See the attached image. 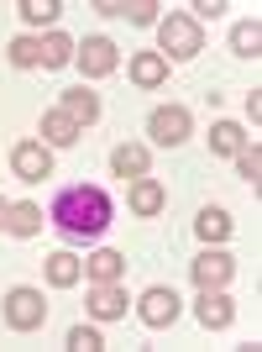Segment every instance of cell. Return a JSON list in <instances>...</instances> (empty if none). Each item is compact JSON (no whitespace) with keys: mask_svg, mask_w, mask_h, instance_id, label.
Masks as SVG:
<instances>
[{"mask_svg":"<svg viewBox=\"0 0 262 352\" xmlns=\"http://www.w3.org/2000/svg\"><path fill=\"white\" fill-rule=\"evenodd\" d=\"M43 142L47 147H73V142H79V126H73L63 111H47V116H43Z\"/></svg>","mask_w":262,"mask_h":352,"instance_id":"cell-21","label":"cell"},{"mask_svg":"<svg viewBox=\"0 0 262 352\" xmlns=\"http://www.w3.org/2000/svg\"><path fill=\"white\" fill-rule=\"evenodd\" d=\"M241 147H247V132H241L236 121H215V126H210V153H220V158H236Z\"/></svg>","mask_w":262,"mask_h":352,"instance_id":"cell-20","label":"cell"},{"mask_svg":"<svg viewBox=\"0 0 262 352\" xmlns=\"http://www.w3.org/2000/svg\"><path fill=\"white\" fill-rule=\"evenodd\" d=\"M126 289H121V279L116 284H95V289H89V316H95V321H121V316H126Z\"/></svg>","mask_w":262,"mask_h":352,"instance_id":"cell-10","label":"cell"},{"mask_svg":"<svg viewBox=\"0 0 262 352\" xmlns=\"http://www.w3.org/2000/svg\"><path fill=\"white\" fill-rule=\"evenodd\" d=\"M131 85L136 89L168 85V58H163V53H136V58H131Z\"/></svg>","mask_w":262,"mask_h":352,"instance_id":"cell-12","label":"cell"},{"mask_svg":"<svg viewBox=\"0 0 262 352\" xmlns=\"http://www.w3.org/2000/svg\"><path fill=\"white\" fill-rule=\"evenodd\" d=\"M79 279H84V258H73V252H53V258H47V284L73 289Z\"/></svg>","mask_w":262,"mask_h":352,"instance_id":"cell-19","label":"cell"},{"mask_svg":"<svg viewBox=\"0 0 262 352\" xmlns=\"http://www.w3.org/2000/svg\"><path fill=\"white\" fill-rule=\"evenodd\" d=\"M194 11H200V16H204V21H215V16H220V11H226V6H220V0H200V6H194ZM200 16H194V21H200Z\"/></svg>","mask_w":262,"mask_h":352,"instance_id":"cell-28","label":"cell"},{"mask_svg":"<svg viewBox=\"0 0 262 352\" xmlns=\"http://www.w3.org/2000/svg\"><path fill=\"white\" fill-rule=\"evenodd\" d=\"M189 274H194L200 289H226L231 274H236V258H226V252H200V258L189 263Z\"/></svg>","mask_w":262,"mask_h":352,"instance_id":"cell-8","label":"cell"},{"mask_svg":"<svg viewBox=\"0 0 262 352\" xmlns=\"http://www.w3.org/2000/svg\"><path fill=\"white\" fill-rule=\"evenodd\" d=\"M236 168H241V179H247L252 190H257V184H262V153H257V142L236 153Z\"/></svg>","mask_w":262,"mask_h":352,"instance_id":"cell-26","label":"cell"},{"mask_svg":"<svg viewBox=\"0 0 262 352\" xmlns=\"http://www.w3.org/2000/svg\"><path fill=\"white\" fill-rule=\"evenodd\" d=\"M11 168L27 184H43V179H53V147L47 142H16L11 147Z\"/></svg>","mask_w":262,"mask_h":352,"instance_id":"cell-6","label":"cell"},{"mask_svg":"<svg viewBox=\"0 0 262 352\" xmlns=\"http://www.w3.org/2000/svg\"><path fill=\"white\" fill-rule=\"evenodd\" d=\"M5 321H11L16 331H37V326L47 321V300H43V289L16 284V289L5 294Z\"/></svg>","mask_w":262,"mask_h":352,"instance_id":"cell-3","label":"cell"},{"mask_svg":"<svg viewBox=\"0 0 262 352\" xmlns=\"http://www.w3.org/2000/svg\"><path fill=\"white\" fill-rule=\"evenodd\" d=\"M63 63H73V37H63V32L43 37V69H63Z\"/></svg>","mask_w":262,"mask_h":352,"instance_id":"cell-23","label":"cell"},{"mask_svg":"<svg viewBox=\"0 0 262 352\" xmlns=\"http://www.w3.org/2000/svg\"><path fill=\"white\" fill-rule=\"evenodd\" d=\"M158 43H163V58H200L204 53V27L194 16H168L158 27Z\"/></svg>","mask_w":262,"mask_h":352,"instance_id":"cell-2","label":"cell"},{"mask_svg":"<svg viewBox=\"0 0 262 352\" xmlns=\"http://www.w3.org/2000/svg\"><path fill=\"white\" fill-rule=\"evenodd\" d=\"M142 326H152V331H163V326H174L178 321V294L168 289V284H152V289L142 294Z\"/></svg>","mask_w":262,"mask_h":352,"instance_id":"cell-7","label":"cell"},{"mask_svg":"<svg viewBox=\"0 0 262 352\" xmlns=\"http://www.w3.org/2000/svg\"><path fill=\"white\" fill-rule=\"evenodd\" d=\"M194 232H200V242H226V236L236 232V221L226 216L220 206H204L200 216H194Z\"/></svg>","mask_w":262,"mask_h":352,"instance_id":"cell-17","label":"cell"},{"mask_svg":"<svg viewBox=\"0 0 262 352\" xmlns=\"http://www.w3.org/2000/svg\"><path fill=\"white\" fill-rule=\"evenodd\" d=\"M95 11H100V16H126V21H136V27H152L163 6H158V0H126V6H121V0H100Z\"/></svg>","mask_w":262,"mask_h":352,"instance_id":"cell-13","label":"cell"},{"mask_svg":"<svg viewBox=\"0 0 262 352\" xmlns=\"http://www.w3.org/2000/svg\"><path fill=\"white\" fill-rule=\"evenodd\" d=\"M110 216H116V206H110V195H105L100 184H69V190H58V200L47 210V221H53L63 236H73V242L100 236L105 226H110Z\"/></svg>","mask_w":262,"mask_h":352,"instance_id":"cell-1","label":"cell"},{"mask_svg":"<svg viewBox=\"0 0 262 352\" xmlns=\"http://www.w3.org/2000/svg\"><path fill=\"white\" fill-rule=\"evenodd\" d=\"M131 210H136V216H158L163 206H168V195H163V184L158 179H131Z\"/></svg>","mask_w":262,"mask_h":352,"instance_id":"cell-15","label":"cell"},{"mask_svg":"<svg viewBox=\"0 0 262 352\" xmlns=\"http://www.w3.org/2000/svg\"><path fill=\"white\" fill-rule=\"evenodd\" d=\"M147 137H152L158 147L189 142V111H184V105H158V111L147 116Z\"/></svg>","mask_w":262,"mask_h":352,"instance_id":"cell-4","label":"cell"},{"mask_svg":"<svg viewBox=\"0 0 262 352\" xmlns=\"http://www.w3.org/2000/svg\"><path fill=\"white\" fill-rule=\"evenodd\" d=\"M69 347H73V352H100L105 342H100V331H95V326H73V331H69Z\"/></svg>","mask_w":262,"mask_h":352,"instance_id":"cell-27","label":"cell"},{"mask_svg":"<svg viewBox=\"0 0 262 352\" xmlns=\"http://www.w3.org/2000/svg\"><path fill=\"white\" fill-rule=\"evenodd\" d=\"M84 274L95 284H116L121 274H126V252H116V248H100L95 258H84Z\"/></svg>","mask_w":262,"mask_h":352,"instance_id":"cell-14","label":"cell"},{"mask_svg":"<svg viewBox=\"0 0 262 352\" xmlns=\"http://www.w3.org/2000/svg\"><path fill=\"white\" fill-rule=\"evenodd\" d=\"M110 168H116L121 179H147V147L142 142H121L116 153H110Z\"/></svg>","mask_w":262,"mask_h":352,"instance_id":"cell-18","label":"cell"},{"mask_svg":"<svg viewBox=\"0 0 262 352\" xmlns=\"http://www.w3.org/2000/svg\"><path fill=\"white\" fill-rule=\"evenodd\" d=\"M231 47H236V58H262V27L257 21H236L231 27Z\"/></svg>","mask_w":262,"mask_h":352,"instance_id":"cell-22","label":"cell"},{"mask_svg":"<svg viewBox=\"0 0 262 352\" xmlns=\"http://www.w3.org/2000/svg\"><path fill=\"white\" fill-rule=\"evenodd\" d=\"M73 58H79V69L89 74V79H105V74H116L121 53L110 37H84V43H73Z\"/></svg>","mask_w":262,"mask_h":352,"instance_id":"cell-5","label":"cell"},{"mask_svg":"<svg viewBox=\"0 0 262 352\" xmlns=\"http://www.w3.org/2000/svg\"><path fill=\"white\" fill-rule=\"evenodd\" d=\"M5 210H11V200H0V226H5Z\"/></svg>","mask_w":262,"mask_h":352,"instance_id":"cell-30","label":"cell"},{"mask_svg":"<svg viewBox=\"0 0 262 352\" xmlns=\"http://www.w3.org/2000/svg\"><path fill=\"white\" fill-rule=\"evenodd\" d=\"M11 63L16 69H43V37H16L11 43Z\"/></svg>","mask_w":262,"mask_h":352,"instance_id":"cell-24","label":"cell"},{"mask_svg":"<svg viewBox=\"0 0 262 352\" xmlns=\"http://www.w3.org/2000/svg\"><path fill=\"white\" fill-rule=\"evenodd\" d=\"M247 116H252V121L262 116V89H252V95H247Z\"/></svg>","mask_w":262,"mask_h":352,"instance_id":"cell-29","label":"cell"},{"mask_svg":"<svg viewBox=\"0 0 262 352\" xmlns=\"http://www.w3.org/2000/svg\"><path fill=\"white\" fill-rule=\"evenodd\" d=\"M58 111L73 121V126H89V121L100 116V95H89L84 85L79 89H63V100H58Z\"/></svg>","mask_w":262,"mask_h":352,"instance_id":"cell-11","label":"cell"},{"mask_svg":"<svg viewBox=\"0 0 262 352\" xmlns=\"http://www.w3.org/2000/svg\"><path fill=\"white\" fill-rule=\"evenodd\" d=\"M58 0H21V21L27 27H47V21H58Z\"/></svg>","mask_w":262,"mask_h":352,"instance_id":"cell-25","label":"cell"},{"mask_svg":"<svg viewBox=\"0 0 262 352\" xmlns=\"http://www.w3.org/2000/svg\"><path fill=\"white\" fill-rule=\"evenodd\" d=\"M194 316H200L204 331H226V326L236 321V305H231L220 289H200V305H194Z\"/></svg>","mask_w":262,"mask_h":352,"instance_id":"cell-9","label":"cell"},{"mask_svg":"<svg viewBox=\"0 0 262 352\" xmlns=\"http://www.w3.org/2000/svg\"><path fill=\"white\" fill-rule=\"evenodd\" d=\"M5 232H11V236H37V232H43V206L16 200V206L5 210Z\"/></svg>","mask_w":262,"mask_h":352,"instance_id":"cell-16","label":"cell"}]
</instances>
